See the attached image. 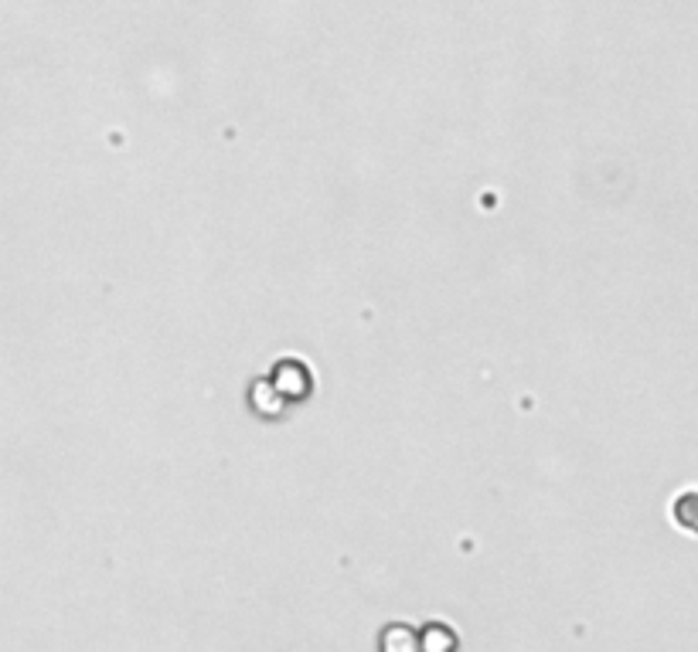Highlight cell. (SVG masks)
Instances as JSON below:
<instances>
[{"label": "cell", "mask_w": 698, "mask_h": 652, "mask_svg": "<svg viewBox=\"0 0 698 652\" xmlns=\"http://www.w3.org/2000/svg\"><path fill=\"white\" fill-rule=\"evenodd\" d=\"M675 520L685 530H691V534H698V489H688V493L675 500Z\"/></svg>", "instance_id": "6da1fadb"}]
</instances>
